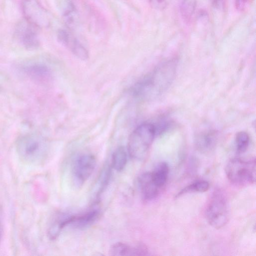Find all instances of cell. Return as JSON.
<instances>
[{
  "mask_svg": "<svg viewBox=\"0 0 256 256\" xmlns=\"http://www.w3.org/2000/svg\"><path fill=\"white\" fill-rule=\"evenodd\" d=\"M177 61L166 60L158 66L135 86V94L144 98H153L162 94L172 84L176 74Z\"/></svg>",
  "mask_w": 256,
  "mask_h": 256,
  "instance_id": "6da1fadb",
  "label": "cell"
},
{
  "mask_svg": "<svg viewBox=\"0 0 256 256\" xmlns=\"http://www.w3.org/2000/svg\"><path fill=\"white\" fill-rule=\"evenodd\" d=\"M156 132L154 124L144 122L138 126L128 138V151L134 159L142 160L146 156Z\"/></svg>",
  "mask_w": 256,
  "mask_h": 256,
  "instance_id": "7a4b0ae2",
  "label": "cell"
},
{
  "mask_svg": "<svg viewBox=\"0 0 256 256\" xmlns=\"http://www.w3.org/2000/svg\"><path fill=\"white\" fill-rule=\"evenodd\" d=\"M208 222L215 228H220L228 223L230 214L228 200L224 192L216 188L212 192L205 210Z\"/></svg>",
  "mask_w": 256,
  "mask_h": 256,
  "instance_id": "3957f363",
  "label": "cell"
},
{
  "mask_svg": "<svg viewBox=\"0 0 256 256\" xmlns=\"http://www.w3.org/2000/svg\"><path fill=\"white\" fill-rule=\"evenodd\" d=\"M256 159L234 158L228 162L225 172L228 180L238 186L253 184L256 180Z\"/></svg>",
  "mask_w": 256,
  "mask_h": 256,
  "instance_id": "277c9868",
  "label": "cell"
},
{
  "mask_svg": "<svg viewBox=\"0 0 256 256\" xmlns=\"http://www.w3.org/2000/svg\"><path fill=\"white\" fill-rule=\"evenodd\" d=\"M16 148L20 158L28 164H37L44 156V142L40 137L34 134L20 138L17 141Z\"/></svg>",
  "mask_w": 256,
  "mask_h": 256,
  "instance_id": "5b68a950",
  "label": "cell"
},
{
  "mask_svg": "<svg viewBox=\"0 0 256 256\" xmlns=\"http://www.w3.org/2000/svg\"><path fill=\"white\" fill-rule=\"evenodd\" d=\"M21 8L24 20L38 28H47L50 19L38 0H22Z\"/></svg>",
  "mask_w": 256,
  "mask_h": 256,
  "instance_id": "8992f818",
  "label": "cell"
},
{
  "mask_svg": "<svg viewBox=\"0 0 256 256\" xmlns=\"http://www.w3.org/2000/svg\"><path fill=\"white\" fill-rule=\"evenodd\" d=\"M96 164V158L92 154H84L77 157L72 168V176L76 184L85 182L92 174Z\"/></svg>",
  "mask_w": 256,
  "mask_h": 256,
  "instance_id": "52a82bcc",
  "label": "cell"
},
{
  "mask_svg": "<svg viewBox=\"0 0 256 256\" xmlns=\"http://www.w3.org/2000/svg\"><path fill=\"white\" fill-rule=\"evenodd\" d=\"M38 29L24 20L16 24L14 30V36L17 40L25 48L34 50L40 44Z\"/></svg>",
  "mask_w": 256,
  "mask_h": 256,
  "instance_id": "ba28073f",
  "label": "cell"
},
{
  "mask_svg": "<svg viewBox=\"0 0 256 256\" xmlns=\"http://www.w3.org/2000/svg\"><path fill=\"white\" fill-rule=\"evenodd\" d=\"M58 41L68 48L77 58L86 60L89 58V53L86 48L68 30L60 29L57 32Z\"/></svg>",
  "mask_w": 256,
  "mask_h": 256,
  "instance_id": "9c48e42d",
  "label": "cell"
},
{
  "mask_svg": "<svg viewBox=\"0 0 256 256\" xmlns=\"http://www.w3.org/2000/svg\"><path fill=\"white\" fill-rule=\"evenodd\" d=\"M138 185L142 198L146 201L154 200L159 195L161 190L154 181L151 172H144L140 176Z\"/></svg>",
  "mask_w": 256,
  "mask_h": 256,
  "instance_id": "30bf717a",
  "label": "cell"
},
{
  "mask_svg": "<svg viewBox=\"0 0 256 256\" xmlns=\"http://www.w3.org/2000/svg\"><path fill=\"white\" fill-rule=\"evenodd\" d=\"M109 252L110 255L114 256L149 254L148 248L144 244L132 246L122 242H117L113 244L110 247Z\"/></svg>",
  "mask_w": 256,
  "mask_h": 256,
  "instance_id": "8fae6325",
  "label": "cell"
},
{
  "mask_svg": "<svg viewBox=\"0 0 256 256\" xmlns=\"http://www.w3.org/2000/svg\"><path fill=\"white\" fill-rule=\"evenodd\" d=\"M100 216V211L92 209L77 215H70L68 226L74 228L83 230L93 224Z\"/></svg>",
  "mask_w": 256,
  "mask_h": 256,
  "instance_id": "7c38bea8",
  "label": "cell"
},
{
  "mask_svg": "<svg viewBox=\"0 0 256 256\" xmlns=\"http://www.w3.org/2000/svg\"><path fill=\"white\" fill-rule=\"evenodd\" d=\"M217 134L214 130L202 132L198 134L194 140L196 148L204 154L212 152L216 146Z\"/></svg>",
  "mask_w": 256,
  "mask_h": 256,
  "instance_id": "4fadbf2b",
  "label": "cell"
},
{
  "mask_svg": "<svg viewBox=\"0 0 256 256\" xmlns=\"http://www.w3.org/2000/svg\"><path fill=\"white\" fill-rule=\"evenodd\" d=\"M23 70L30 78L38 82H46L51 78L50 68L42 64H30L26 66Z\"/></svg>",
  "mask_w": 256,
  "mask_h": 256,
  "instance_id": "5bb4252c",
  "label": "cell"
},
{
  "mask_svg": "<svg viewBox=\"0 0 256 256\" xmlns=\"http://www.w3.org/2000/svg\"><path fill=\"white\" fill-rule=\"evenodd\" d=\"M62 16L66 25L74 30L78 25L79 16L77 8L71 0H63L62 4Z\"/></svg>",
  "mask_w": 256,
  "mask_h": 256,
  "instance_id": "9a60e30c",
  "label": "cell"
},
{
  "mask_svg": "<svg viewBox=\"0 0 256 256\" xmlns=\"http://www.w3.org/2000/svg\"><path fill=\"white\" fill-rule=\"evenodd\" d=\"M169 174L168 164L164 162L158 163L152 172H151L152 178L160 188H162L166 184Z\"/></svg>",
  "mask_w": 256,
  "mask_h": 256,
  "instance_id": "2e32d148",
  "label": "cell"
},
{
  "mask_svg": "<svg viewBox=\"0 0 256 256\" xmlns=\"http://www.w3.org/2000/svg\"><path fill=\"white\" fill-rule=\"evenodd\" d=\"M127 160L128 154L125 148L120 146L113 153L112 166L116 171H122L125 168Z\"/></svg>",
  "mask_w": 256,
  "mask_h": 256,
  "instance_id": "e0dca14e",
  "label": "cell"
},
{
  "mask_svg": "<svg viewBox=\"0 0 256 256\" xmlns=\"http://www.w3.org/2000/svg\"><path fill=\"white\" fill-rule=\"evenodd\" d=\"M210 188V184L205 180H197L182 188L176 196H180L191 192H206Z\"/></svg>",
  "mask_w": 256,
  "mask_h": 256,
  "instance_id": "ac0fdd59",
  "label": "cell"
},
{
  "mask_svg": "<svg viewBox=\"0 0 256 256\" xmlns=\"http://www.w3.org/2000/svg\"><path fill=\"white\" fill-rule=\"evenodd\" d=\"M196 0H182L180 6L181 16L186 23L190 21L194 12Z\"/></svg>",
  "mask_w": 256,
  "mask_h": 256,
  "instance_id": "d6986e66",
  "label": "cell"
},
{
  "mask_svg": "<svg viewBox=\"0 0 256 256\" xmlns=\"http://www.w3.org/2000/svg\"><path fill=\"white\" fill-rule=\"evenodd\" d=\"M250 138L245 132H238L236 136V152L238 154L245 152L250 144Z\"/></svg>",
  "mask_w": 256,
  "mask_h": 256,
  "instance_id": "ffe728a7",
  "label": "cell"
},
{
  "mask_svg": "<svg viewBox=\"0 0 256 256\" xmlns=\"http://www.w3.org/2000/svg\"><path fill=\"white\" fill-rule=\"evenodd\" d=\"M111 176V168L106 166L102 169L100 175L98 182L97 196H99L105 190L108 184Z\"/></svg>",
  "mask_w": 256,
  "mask_h": 256,
  "instance_id": "44dd1931",
  "label": "cell"
},
{
  "mask_svg": "<svg viewBox=\"0 0 256 256\" xmlns=\"http://www.w3.org/2000/svg\"><path fill=\"white\" fill-rule=\"evenodd\" d=\"M149 2L153 8L158 10H164L168 4L166 0H149Z\"/></svg>",
  "mask_w": 256,
  "mask_h": 256,
  "instance_id": "7402d4cb",
  "label": "cell"
},
{
  "mask_svg": "<svg viewBox=\"0 0 256 256\" xmlns=\"http://www.w3.org/2000/svg\"><path fill=\"white\" fill-rule=\"evenodd\" d=\"M250 0H235L236 8L240 11L244 10Z\"/></svg>",
  "mask_w": 256,
  "mask_h": 256,
  "instance_id": "603a6c76",
  "label": "cell"
},
{
  "mask_svg": "<svg viewBox=\"0 0 256 256\" xmlns=\"http://www.w3.org/2000/svg\"><path fill=\"white\" fill-rule=\"evenodd\" d=\"M226 0H214V5L216 7L222 6Z\"/></svg>",
  "mask_w": 256,
  "mask_h": 256,
  "instance_id": "cb8c5ba5",
  "label": "cell"
}]
</instances>
